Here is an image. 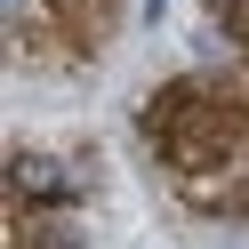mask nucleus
I'll return each mask as SVG.
<instances>
[{"label":"nucleus","instance_id":"f257e3e1","mask_svg":"<svg viewBox=\"0 0 249 249\" xmlns=\"http://www.w3.org/2000/svg\"><path fill=\"white\" fill-rule=\"evenodd\" d=\"M129 24H137V33H161V24H169V0H129Z\"/></svg>","mask_w":249,"mask_h":249}]
</instances>
